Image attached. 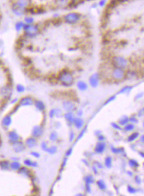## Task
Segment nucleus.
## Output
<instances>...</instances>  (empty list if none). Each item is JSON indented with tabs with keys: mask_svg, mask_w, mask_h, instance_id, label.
<instances>
[{
	"mask_svg": "<svg viewBox=\"0 0 144 196\" xmlns=\"http://www.w3.org/2000/svg\"><path fill=\"white\" fill-rule=\"evenodd\" d=\"M32 4V0H13L11 6L12 12L16 16H24Z\"/></svg>",
	"mask_w": 144,
	"mask_h": 196,
	"instance_id": "nucleus-1",
	"label": "nucleus"
},
{
	"mask_svg": "<svg viewBox=\"0 0 144 196\" xmlns=\"http://www.w3.org/2000/svg\"><path fill=\"white\" fill-rule=\"evenodd\" d=\"M57 79L59 82H60L63 85L67 86V87L71 86L75 80L74 77L72 74V73L67 70H62V71H60V73L58 75Z\"/></svg>",
	"mask_w": 144,
	"mask_h": 196,
	"instance_id": "nucleus-2",
	"label": "nucleus"
},
{
	"mask_svg": "<svg viewBox=\"0 0 144 196\" xmlns=\"http://www.w3.org/2000/svg\"><path fill=\"white\" fill-rule=\"evenodd\" d=\"M23 31L24 33V35L26 38H33L36 37L40 32L39 26L36 24H25Z\"/></svg>",
	"mask_w": 144,
	"mask_h": 196,
	"instance_id": "nucleus-3",
	"label": "nucleus"
},
{
	"mask_svg": "<svg viewBox=\"0 0 144 196\" xmlns=\"http://www.w3.org/2000/svg\"><path fill=\"white\" fill-rule=\"evenodd\" d=\"M63 21L68 24H76L81 19V15L77 12H70L63 16Z\"/></svg>",
	"mask_w": 144,
	"mask_h": 196,
	"instance_id": "nucleus-4",
	"label": "nucleus"
},
{
	"mask_svg": "<svg viewBox=\"0 0 144 196\" xmlns=\"http://www.w3.org/2000/svg\"><path fill=\"white\" fill-rule=\"evenodd\" d=\"M112 64L114 68H119L125 69L128 66L129 62L127 59L122 56H115L112 59Z\"/></svg>",
	"mask_w": 144,
	"mask_h": 196,
	"instance_id": "nucleus-5",
	"label": "nucleus"
},
{
	"mask_svg": "<svg viewBox=\"0 0 144 196\" xmlns=\"http://www.w3.org/2000/svg\"><path fill=\"white\" fill-rule=\"evenodd\" d=\"M125 71L124 69L119 68H114L111 71V78L113 80L119 82L123 80L125 78Z\"/></svg>",
	"mask_w": 144,
	"mask_h": 196,
	"instance_id": "nucleus-6",
	"label": "nucleus"
},
{
	"mask_svg": "<svg viewBox=\"0 0 144 196\" xmlns=\"http://www.w3.org/2000/svg\"><path fill=\"white\" fill-rule=\"evenodd\" d=\"M99 80H100L99 73H95L89 77V82L92 87H96L99 83Z\"/></svg>",
	"mask_w": 144,
	"mask_h": 196,
	"instance_id": "nucleus-7",
	"label": "nucleus"
},
{
	"mask_svg": "<svg viewBox=\"0 0 144 196\" xmlns=\"http://www.w3.org/2000/svg\"><path fill=\"white\" fill-rule=\"evenodd\" d=\"M43 134V129L40 126H36L33 128L32 130V136L34 137H40Z\"/></svg>",
	"mask_w": 144,
	"mask_h": 196,
	"instance_id": "nucleus-8",
	"label": "nucleus"
},
{
	"mask_svg": "<svg viewBox=\"0 0 144 196\" xmlns=\"http://www.w3.org/2000/svg\"><path fill=\"white\" fill-rule=\"evenodd\" d=\"M8 138H9L10 142L13 143L19 140L20 137H19V135L18 134V133L16 132V131H10L8 133Z\"/></svg>",
	"mask_w": 144,
	"mask_h": 196,
	"instance_id": "nucleus-9",
	"label": "nucleus"
},
{
	"mask_svg": "<svg viewBox=\"0 0 144 196\" xmlns=\"http://www.w3.org/2000/svg\"><path fill=\"white\" fill-rule=\"evenodd\" d=\"M13 147L14 151L16 152H17V153L21 152V151H23L25 149V146L21 141H17V142L13 143Z\"/></svg>",
	"mask_w": 144,
	"mask_h": 196,
	"instance_id": "nucleus-10",
	"label": "nucleus"
},
{
	"mask_svg": "<svg viewBox=\"0 0 144 196\" xmlns=\"http://www.w3.org/2000/svg\"><path fill=\"white\" fill-rule=\"evenodd\" d=\"M11 88L10 87L9 85H7L1 89V94L4 96V98H7L10 97L11 96Z\"/></svg>",
	"mask_w": 144,
	"mask_h": 196,
	"instance_id": "nucleus-11",
	"label": "nucleus"
},
{
	"mask_svg": "<svg viewBox=\"0 0 144 196\" xmlns=\"http://www.w3.org/2000/svg\"><path fill=\"white\" fill-rule=\"evenodd\" d=\"M34 104L33 98L29 96H26L24 98H22L20 101V105L21 106H30Z\"/></svg>",
	"mask_w": 144,
	"mask_h": 196,
	"instance_id": "nucleus-12",
	"label": "nucleus"
},
{
	"mask_svg": "<svg viewBox=\"0 0 144 196\" xmlns=\"http://www.w3.org/2000/svg\"><path fill=\"white\" fill-rule=\"evenodd\" d=\"M106 148V144L105 142L103 141H100L96 145V147H95V152L97 154H102Z\"/></svg>",
	"mask_w": 144,
	"mask_h": 196,
	"instance_id": "nucleus-13",
	"label": "nucleus"
},
{
	"mask_svg": "<svg viewBox=\"0 0 144 196\" xmlns=\"http://www.w3.org/2000/svg\"><path fill=\"white\" fill-rule=\"evenodd\" d=\"M63 107L66 111L70 112V111H72L74 110L75 104L70 101H65L63 102Z\"/></svg>",
	"mask_w": 144,
	"mask_h": 196,
	"instance_id": "nucleus-14",
	"label": "nucleus"
},
{
	"mask_svg": "<svg viewBox=\"0 0 144 196\" xmlns=\"http://www.w3.org/2000/svg\"><path fill=\"white\" fill-rule=\"evenodd\" d=\"M70 3V0H55V4L56 7L59 8L67 7Z\"/></svg>",
	"mask_w": 144,
	"mask_h": 196,
	"instance_id": "nucleus-15",
	"label": "nucleus"
},
{
	"mask_svg": "<svg viewBox=\"0 0 144 196\" xmlns=\"http://www.w3.org/2000/svg\"><path fill=\"white\" fill-rule=\"evenodd\" d=\"M11 123H12V118H11V116L10 115H7L6 116H4L1 120V123H2V126H5V127H8L11 125Z\"/></svg>",
	"mask_w": 144,
	"mask_h": 196,
	"instance_id": "nucleus-16",
	"label": "nucleus"
},
{
	"mask_svg": "<svg viewBox=\"0 0 144 196\" xmlns=\"http://www.w3.org/2000/svg\"><path fill=\"white\" fill-rule=\"evenodd\" d=\"M73 123L78 129H80L83 126L84 122H83V120L80 118H75Z\"/></svg>",
	"mask_w": 144,
	"mask_h": 196,
	"instance_id": "nucleus-17",
	"label": "nucleus"
},
{
	"mask_svg": "<svg viewBox=\"0 0 144 196\" xmlns=\"http://www.w3.org/2000/svg\"><path fill=\"white\" fill-rule=\"evenodd\" d=\"M64 118L70 124L73 123V121H74V119H75V116H74V114H73L72 112L70 111V112H67V113H65Z\"/></svg>",
	"mask_w": 144,
	"mask_h": 196,
	"instance_id": "nucleus-18",
	"label": "nucleus"
},
{
	"mask_svg": "<svg viewBox=\"0 0 144 196\" xmlns=\"http://www.w3.org/2000/svg\"><path fill=\"white\" fill-rule=\"evenodd\" d=\"M24 26L25 23L24 22V21H18L15 24V29L17 32H21V30H23Z\"/></svg>",
	"mask_w": 144,
	"mask_h": 196,
	"instance_id": "nucleus-19",
	"label": "nucleus"
},
{
	"mask_svg": "<svg viewBox=\"0 0 144 196\" xmlns=\"http://www.w3.org/2000/svg\"><path fill=\"white\" fill-rule=\"evenodd\" d=\"M26 143L28 147L32 148L37 145V140L33 137H29L26 140Z\"/></svg>",
	"mask_w": 144,
	"mask_h": 196,
	"instance_id": "nucleus-20",
	"label": "nucleus"
},
{
	"mask_svg": "<svg viewBox=\"0 0 144 196\" xmlns=\"http://www.w3.org/2000/svg\"><path fill=\"white\" fill-rule=\"evenodd\" d=\"M34 105H35L36 108L40 111H43L46 109V106H45L44 103L41 101H36L34 102Z\"/></svg>",
	"mask_w": 144,
	"mask_h": 196,
	"instance_id": "nucleus-21",
	"label": "nucleus"
},
{
	"mask_svg": "<svg viewBox=\"0 0 144 196\" xmlns=\"http://www.w3.org/2000/svg\"><path fill=\"white\" fill-rule=\"evenodd\" d=\"M18 173H21V174H22V175H24V176H29V177H30L31 175H32L31 171H30L29 169L26 168V167H21V168L19 169Z\"/></svg>",
	"mask_w": 144,
	"mask_h": 196,
	"instance_id": "nucleus-22",
	"label": "nucleus"
},
{
	"mask_svg": "<svg viewBox=\"0 0 144 196\" xmlns=\"http://www.w3.org/2000/svg\"><path fill=\"white\" fill-rule=\"evenodd\" d=\"M77 87L78 88L81 90V91H84L86 90H87L88 88V85L86 82H83V81H79V82L77 83Z\"/></svg>",
	"mask_w": 144,
	"mask_h": 196,
	"instance_id": "nucleus-23",
	"label": "nucleus"
},
{
	"mask_svg": "<svg viewBox=\"0 0 144 196\" xmlns=\"http://www.w3.org/2000/svg\"><path fill=\"white\" fill-rule=\"evenodd\" d=\"M128 123L129 118L127 116H126V115H124V116H123L122 118H121L120 120H119V125H121V126H125V125H127Z\"/></svg>",
	"mask_w": 144,
	"mask_h": 196,
	"instance_id": "nucleus-24",
	"label": "nucleus"
},
{
	"mask_svg": "<svg viewBox=\"0 0 144 196\" xmlns=\"http://www.w3.org/2000/svg\"><path fill=\"white\" fill-rule=\"evenodd\" d=\"M10 162L8 161H1L0 162V167L2 170H8L10 168Z\"/></svg>",
	"mask_w": 144,
	"mask_h": 196,
	"instance_id": "nucleus-25",
	"label": "nucleus"
},
{
	"mask_svg": "<svg viewBox=\"0 0 144 196\" xmlns=\"http://www.w3.org/2000/svg\"><path fill=\"white\" fill-rule=\"evenodd\" d=\"M137 76V74L135 71H128L126 74H125V77H127L129 79H134Z\"/></svg>",
	"mask_w": 144,
	"mask_h": 196,
	"instance_id": "nucleus-26",
	"label": "nucleus"
},
{
	"mask_svg": "<svg viewBox=\"0 0 144 196\" xmlns=\"http://www.w3.org/2000/svg\"><path fill=\"white\" fill-rule=\"evenodd\" d=\"M96 184H97V186L99 187V188L100 190H106V188H107V186H106L105 183L104 181H102V180H99V181H97Z\"/></svg>",
	"mask_w": 144,
	"mask_h": 196,
	"instance_id": "nucleus-27",
	"label": "nucleus"
},
{
	"mask_svg": "<svg viewBox=\"0 0 144 196\" xmlns=\"http://www.w3.org/2000/svg\"><path fill=\"white\" fill-rule=\"evenodd\" d=\"M24 163L25 165H26V166L34 167H37V163L36 162H32V160H30V159H26V160H24Z\"/></svg>",
	"mask_w": 144,
	"mask_h": 196,
	"instance_id": "nucleus-28",
	"label": "nucleus"
},
{
	"mask_svg": "<svg viewBox=\"0 0 144 196\" xmlns=\"http://www.w3.org/2000/svg\"><path fill=\"white\" fill-rule=\"evenodd\" d=\"M25 24H32L34 23V18L32 16H26L24 19Z\"/></svg>",
	"mask_w": 144,
	"mask_h": 196,
	"instance_id": "nucleus-29",
	"label": "nucleus"
},
{
	"mask_svg": "<svg viewBox=\"0 0 144 196\" xmlns=\"http://www.w3.org/2000/svg\"><path fill=\"white\" fill-rule=\"evenodd\" d=\"M105 164L108 168H111L112 167V158L111 157H107L105 159Z\"/></svg>",
	"mask_w": 144,
	"mask_h": 196,
	"instance_id": "nucleus-30",
	"label": "nucleus"
},
{
	"mask_svg": "<svg viewBox=\"0 0 144 196\" xmlns=\"http://www.w3.org/2000/svg\"><path fill=\"white\" fill-rule=\"evenodd\" d=\"M10 167L11 169H13L14 170H18L21 168V164L18 163V162H13V163L10 164Z\"/></svg>",
	"mask_w": 144,
	"mask_h": 196,
	"instance_id": "nucleus-31",
	"label": "nucleus"
},
{
	"mask_svg": "<svg viewBox=\"0 0 144 196\" xmlns=\"http://www.w3.org/2000/svg\"><path fill=\"white\" fill-rule=\"evenodd\" d=\"M139 137V134L138 132H135V133H132L131 135H129L128 137V141L129 142H132L134 141L135 140H136L138 137Z\"/></svg>",
	"mask_w": 144,
	"mask_h": 196,
	"instance_id": "nucleus-32",
	"label": "nucleus"
},
{
	"mask_svg": "<svg viewBox=\"0 0 144 196\" xmlns=\"http://www.w3.org/2000/svg\"><path fill=\"white\" fill-rule=\"evenodd\" d=\"M129 166H130L131 167H132V168H136V167H139L138 162L136 160H135V159H130V160L129 161Z\"/></svg>",
	"mask_w": 144,
	"mask_h": 196,
	"instance_id": "nucleus-33",
	"label": "nucleus"
},
{
	"mask_svg": "<svg viewBox=\"0 0 144 196\" xmlns=\"http://www.w3.org/2000/svg\"><path fill=\"white\" fill-rule=\"evenodd\" d=\"M132 89V86H126V87H123V88L119 92V93H129Z\"/></svg>",
	"mask_w": 144,
	"mask_h": 196,
	"instance_id": "nucleus-34",
	"label": "nucleus"
},
{
	"mask_svg": "<svg viewBox=\"0 0 144 196\" xmlns=\"http://www.w3.org/2000/svg\"><path fill=\"white\" fill-rule=\"evenodd\" d=\"M85 181H86V184H90L94 183L95 179H94L93 176H86V178H85Z\"/></svg>",
	"mask_w": 144,
	"mask_h": 196,
	"instance_id": "nucleus-35",
	"label": "nucleus"
},
{
	"mask_svg": "<svg viewBox=\"0 0 144 196\" xmlns=\"http://www.w3.org/2000/svg\"><path fill=\"white\" fill-rule=\"evenodd\" d=\"M16 90L18 93H24L25 91V87L22 84H17L16 85Z\"/></svg>",
	"mask_w": 144,
	"mask_h": 196,
	"instance_id": "nucleus-36",
	"label": "nucleus"
},
{
	"mask_svg": "<svg viewBox=\"0 0 144 196\" xmlns=\"http://www.w3.org/2000/svg\"><path fill=\"white\" fill-rule=\"evenodd\" d=\"M111 151H113V153L114 154H120L121 152H123L124 151V149L123 148H116L111 147Z\"/></svg>",
	"mask_w": 144,
	"mask_h": 196,
	"instance_id": "nucleus-37",
	"label": "nucleus"
},
{
	"mask_svg": "<svg viewBox=\"0 0 144 196\" xmlns=\"http://www.w3.org/2000/svg\"><path fill=\"white\" fill-rule=\"evenodd\" d=\"M56 151H57V148L56 147V146H51V147H48V150H47V152H48L49 154H55Z\"/></svg>",
	"mask_w": 144,
	"mask_h": 196,
	"instance_id": "nucleus-38",
	"label": "nucleus"
},
{
	"mask_svg": "<svg viewBox=\"0 0 144 196\" xmlns=\"http://www.w3.org/2000/svg\"><path fill=\"white\" fill-rule=\"evenodd\" d=\"M135 129V126L133 124H127L125 125V127H124V129L127 131H131Z\"/></svg>",
	"mask_w": 144,
	"mask_h": 196,
	"instance_id": "nucleus-39",
	"label": "nucleus"
},
{
	"mask_svg": "<svg viewBox=\"0 0 144 196\" xmlns=\"http://www.w3.org/2000/svg\"><path fill=\"white\" fill-rule=\"evenodd\" d=\"M58 139V135L56 132H52L50 136V140L52 141H56Z\"/></svg>",
	"mask_w": 144,
	"mask_h": 196,
	"instance_id": "nucleus-40",
	"label": "nucleus"
},
{
	"mask_svg": "<svg viewBox=\"0 0 144 196\" xmlns=\"http://www.w3.org/2000/svg\"><path fill=\"white\" fill-rule=\"evenodd\" d=\"M107 3H108V1H107V0H100L99 2H98V6L99 7H105V6H106V4H107Z\"/></svg>",
	"mask_w": 144,
	"mask_h": 196,
	"instance_id": "nucleus-41",
	"label": "nucleus"
},
{
	"mask_svg": "<svg viewBox=\"0 0 144 196\" xmlns=\"http://www.w3.org/2000/svg\"><path fill=\"white\" fill-rule=\"evenodd\" d=\"M127 190L130 194H135L137 192V190H135L134 187H131V186H128V188H127Z\"/></svg>",
	"mask_w": 144,
	"mask_h": 196,
	"instance_id": "nucleus-42",
	"label": "nucleus"
},
{
	"mask_svg": "<svg viewBox=\"0 0 144 196\" xmlns=\"http://www.w3.org/2000/svg\"><path fill=\"white\" fill-rule=\"evenodd\" d=\"M41 147H42V149H43V151H47V150H48V147L47 146V143H46V142L42 143V144H41Z\"/></svg>",
	"mask_w": 144,
	"mask_h": 196,
	"instance_id": "nucleus-43",
	"label": "nucleus"
},
{
	"mask_svg": "<svg viewBox=\"0 0 144 196\" xmlns=\"http://www.w3.org/2000/svg\"><path fill=\"white\" fill-rule=\"evenodd\" d=\"M111 126H112L113 129H117V130H121V128L117 124V123H111Z\"/></svg>",
	"mask_w": 144,
	"mask_h": 196,
	"instance_id": "nucleus-44",
	"label": "nucleus"
},
{
	"mask_svg": "<svg viewBox=\"0 0 144 196\" xmlns=\"http://www.w3.org/2000/svg\"><path fill=\"white\" fill-rule=\"evenodd\" d=\"M86 128H84L83 129V131H81V133H80V134H79V136L78 137V138H77V141H78L79 140V139H80L83 136V134H84V133L86 132Z\"/></svg>",
	"mask_w": 144,
	"mask_h": 196,
	"instance_id": "nucleus-45",
	"label": "nucleus"
},
{
	"mask_svg": "<svg viewBox=\"0 0 144 196\" xmlns=\"http://www.w3.org/2000/svg\"><path fill=\"white\" fill-rule=\"evenodd\" d=\"M129 121H130L132 123H136L138 122V120L135 117H132L131 118H129Z\"/></svg>",
	"mask_w": 144,
	"mask_h": 196,
	"instance_id": "nucleus-46",
	"label": "nucleus"
},
{
	"mask_svg": "<svg viewBox=\"0 0 144 196\" xmlns=\"http://www.w3.org/2000/svg\"><path fill=\"white\" fill-rule=\"evenodd\" d=\"M62 115V112L59 109H55V115H56V117H60Z\"/></svg>",
	"mask_w": 144,
	"mask_h": 196,
	"instance_id": "nucleus-47",
	"label": "nucleus"
},
{
	"mask_svg": "<svg viewBox=\"0 0 144 196\" xmlns=\"http://www.w3.org/2000/svg\"><path fill=\"white\" fill-rule=\"evenodd\" d=\"M74 138H75V133L73 131H71L70 134V142H72Z\"/></svg>",
	"mask_w": 144,
	"mask_h": 196,
	"instance_id": "nucleus-48",
	"label": "nucleus"
},
{
	"mask_svg": "<svg viewBox=\"0 0 144 196\" xmlns=\"http://www.w3.org/2000/svg\"><path fill=\"white\" fill-rule=\"evenodd\" d=\"M31 155H32L33 157H40V154H39V153H37V152H34V151H33V152H31Z\"/></svg>",
	"mask_w": 144,
	"mask_h": 196,
	"instance_id": "nucleus-49",
	"label": "nucleus"
},
{
	"mask_svg": "<svg viewBox=\"0 0 144 196\" xmlns=\"http://www.w3.org/2000/svg\"><path fill=\"white\" fill-rule=\"evenodd\" d=\"M49 115H50V118H53V117L55 116V109L50 110V113H49Z\"/></svg>",
	"mask_w": 144,
	"mask_h": 196,
	"instance_id": "nucleus-50",
	"label": "nucleus"
},
{
	"mask_svg": "<svg viewBox=\"0 0 144 196\" xmlns=\"http://www.w3.org/2000/svg\"><path fill=\"white\" fill-rule=\"evenodd\" d=\"M115 98H116V96H112V97H111V98H108V101H107L105 102V104H108L109 102H111V101H113V100H114Z\"/></svg>",
	"mask_w": 144,
	"mask_h": 196,
	"instance_id": "nucleus-51",
	"label": "nucleus"
},
{
	"mask_svg": "<svg viewBox=\"0 0 144 196\" xmlns=\"http://www.w3.org/2000/svg\"><path fill=\"white\" fill-rule=\"evenodd\" d=\"M98 140H99V141H103L105 140V137L102 134H99V135H98Z\"/></svg>",
	"mask_w": 144,
	"mask_h": 196,
	"instance_id": "nucleus-52",
	"label": "nucleus"
},
{
	"mask_svg": "<svg viewBox=\"0 0 144 196\" xmlns=\"http://www.w3.org/2000/svg\"><path fill=\"white\" fill-rule=\"evenodd\" d=\"M72 148H70V149L67 151V153H66V156H70V155L72 154Z\"/></svg>",
	"mask_w": 144,
	"mask_h": 196,
	"instance_id": "nucleus-53",
	"label": "nucleus"
},
{
	"mask_svg": "<svg viewBox=\"0 0 144 196\" xmlns=\"http://www.w3.org/2000/svg\"><path fill=\"white\" fill-rule=\"evenodd\" d=\"M86 191L88 193H91V189H90V185L89 184H86Z\"/></svg>",
	"mask_w": 144,
	"mask_h": 196,
	"instance_id": "nucleus-54",
	"label": "nucleus"
},
{
	"mask_svg": "<svg viewBox=\"0 0 144 196\" xmlns=\"http://www.w3.org/2000/svg\"><path fill=\"white\" fill-rule=\"evenodd\" d=\"M135 181H136V182H137L138 184H140V183L141 182V178H140L139 176H136V177H135Z\"/></svg>",
	"mask_w": 144,
	"mask_h": 196,
	"instance_id": "nucleus-55",
	"label": "nucleus"
},
{
	"mask_svg": "<svg viewBox=\"0 0 144 196\" xmlns=\"http://www.w3.org/2000/svg\"><path fill=\"white\" fill-rule=\"evenodd\" d=\"M67 158H64V162H63V164H62V167H64V166H65V164L67 163Z\"/></svg>",
	"mask_w": 144,
	"mask_h": 196,
	"instance_id": "nucleus-56",
	"label": "nucleus"
},
{
	"mask_svg": "<svg viewBox=\"0 0 144 196\" xmlns=\"http://www.w3.org/2000/svg\"><path fill=\"white\" fill-rule=\"evenodd\" d=\"M96 166H98L99 168H102V167H103V166L101 165V164L99 163V162H96Z\"/></svg>",
	"mask_w": 144,
	"mask_h": 196,
	"instance_id": "nucleus-57",
	"label": "nucleus"
},
{
	"mask_svg": "<svg viewBox=\"0 0 144 196\" xmlns=\"http://www.w3.org/2000/svg\"><path fill=\"white\" fill-rule=\"evenodd\" d=\"M92 168H93V170H94V172H95V174H96V173H98V171H96L97 170H96V167H95L94 166V167H93Z\"/></svg>",
	"mask_w": 144,
	"mask_h": 196,
	"instance_id": "nucleus-58",
	"label": "nucleus"
},
{
	"mask_svg": "<svg viewBox=\"0 0 144 196\" xmlns=\"http://www.w3.org/2000/svg\"><path fill=\"white\" fill-rule=\"evenodd\" d=\"M82 114H83V113H82V111H81V110H80V111H78V115L79 116H81V115H82Z\"/></svg>",
	"mask_w": 144,
	"mask_h": 196,
	"instance_id": "nucleus-59",
	"label": "nucleus"
},
{
	"mask_svg": "<svg viewBox=\"0 0 144 196\" xmlns=\"http://www.w3.org/2000/svg\"><path fill=\"white\" fill-rule=\"evenodd\" d=\"M139 154H140L141 155V157H144V154H142V152H139Z\"/></svg>",
	"mask_w": 144,
	"mask_h": 196,
	"instance_id": "nucleus-60",
	"label": "nucleus"
},
{
	"mask_svg": "<svg viewBox=\"0 0 144 196\" xmlns=\"http://www.w3.org/2000/svg\"><path fill=\"white\" fill-rule=\"evenodd\" d=\"M1 65V60H0V65Z\"/></svg>",
	"mask_w": 144,
	"mask_h": 196,
	"instance_id": "nucleus-61",
	"label": "nucleus"
},
{
	"mask_svg": "<svg viewBox=\"0 0 144 196\" xmlns=\"http://www.w3.org/2000/svg\"><path fill=\"white\" fill-rule=\"evenodd\" d=\"M0 13H1V7H0Z\"/></svg>",
	"mask_w": 144,
	"mask_h": 196,
	"instance_id": "nucleus-62",
	"label": "nucleus"
}]
</instances>
